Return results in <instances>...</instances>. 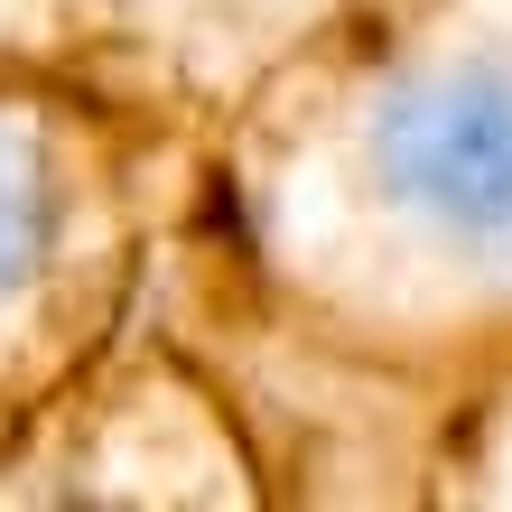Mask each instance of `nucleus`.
<instances>
[{
  "label": "nucleus",
  "instance_id": "nucleus-1",
  "mask_svg": "<svg viewBox=\"0 0 512 512\" xmlns=\"http://www.w3.org/2000/svg\"><path fill=\"white\" fill-rule=\"evenodd\" d=\"M373 177L429 233L512 252V56H466L410 84L373 131Z\"/></svg>",
  "mask_w": 512,
  "mask_h": 512
},
{
  "label": "nucleus",
  "instance_id": "nucleus-2",
  "mask_svg": "<svg viewBox=\"0 0 512 512\" xmlns=\"http://www.w3.org/2000/svg\"><path fill=\"white\" fill-rule=\"evenodd\" d=\"M47 270V177L0 140V298H19Z\"/></svg>",
  "mask_w": 512,
  "mask_h": 512
}]
</instances>
